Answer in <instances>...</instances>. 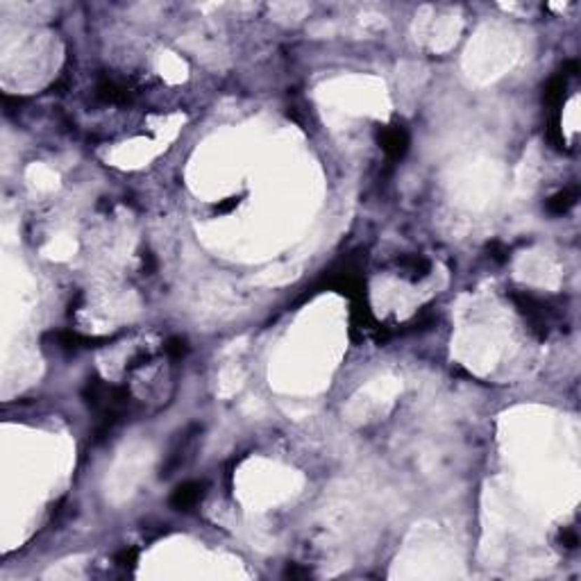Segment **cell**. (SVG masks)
Returning a JSON list of instances; mask_svg holds the SVG:
<instances>
[{
  "label": "cell",
  "mask_w": 581,
  "mask_h": 581,
  "mask_svg": "<svg viewBox=\"0 0 581 581\" xmlns=\"http://www.w3.org/2000/svg\"><path fill=\"white\" fill-rule=\"evenodd\" d=\"M573 205H575V193L561 191V193H556V196L547 202V209L554 211V214H566V211L573 207Z\"/></svg>",
  "instance_id": "4"
},
{
  "label": "cell",
  "mask_w": 581,
  "mask_h": 581,
  "mask_svg": "<svg viewBox=\"0 0 581 581\" xmlns=\"http://www.w3.org/2000/svg\"><path fill=\"white\" fill-rule=\"evenodd\" d=\"M406 143L409 141H406V132L402 128H389L382 134V145L391 157H400V154H404Z\"/></svg>",
  "instance_id": "3"
},
{
  "label": "cell",
  "mask_w": 581,
  "mask_h": 581,
  "mask_svg": "<svg viewBox=\"0 0 581 581\" xmlns=\"http://www.w3.org/2000/svg\"><path fill=\"white\" fill-rule=\"evenodd\" d=\"M198 434H200V429L193 427L191 432H187V434H184L182 439L178 441V445L171 450V454L166 457V463H163V468H161V474H163V477H168V474H171L173 470H178L180 466H184V459L189 457L187 452H191L193 443H196V439H198Z\"/></svg>",
  "instance_id": "1"
},
{
  "label": "cell",
  "mask_w": 581,
  "mask_h": 581,
  "mask_svg": "<svg viewBox=\"0 0 581 581\" xmlns=\"http://www.w3.org/2000/svg\"><path fill=\"white\" fill-rule=\"evenodd\" d=\"M184 350H187V347H184V341H182V338H171L168 345H166V352H168L171 356H182Z\"/></svg>",
  "instance_id": "5"
},
{
  "label": "cell",
  "mask_w": 581,
  "mask_h": 581,
  "mask_svg": "<svg viewBox=\"0 0 581 581\" xmlns=\"http://www.w3.org/2000/svg\"><path fill=\"white\" fill-rule=\"evenodd\" d=\"M202 488H205V483H200V481L184 483V486H180L175 490V495L171 497V505L175 509H184V511L196 507L200 502V497H202Z\"/></svg>",
  "instance_id": "2"
}]
</instances>
